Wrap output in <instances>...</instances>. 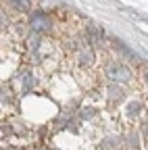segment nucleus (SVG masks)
I'll list each match as a JSON object with an SVG mask.
<instances>
[{"label":"nucleus","mask_w":148,"mask_h":150,"mask_svg":"<svg viewBox=\"0 0 148 150\" xmlns=\"http://www.w3.org/2000/svg\"><path fill=\"white\" fill-rule=\"evenodd\" d=\"M106 75L113 81H127L129 79V69L123 67V65H110V67H106Z\"/></svg>","instance_id":"f257e3e1"},{"label":"nucleus","mask_w":148,"mask_h":150,"mask_svg":"<svg viewBox=\"0 0 148 150\" xmlns=\"http://www.w3.org/2000/svg\"><path fill=\"white\" fill-rule=\"evenodd\" d=\"M50 25H52V21L46 13H33L31 15V27L35 31H46V29H50Z\"/></svg>","instance_id":"f03ea898"},{"label":"nucleus","mask_w":148,"mask_h":150,"mask_svg":"<svg viewBox=\"0 0 148 150\" xmlns=\"http://www.w3.org/2000/svg\"><path fill=\"white\" fill-rule=\"evenodd\" d=\"M8 4L15 11H29L31 8V0H8Z\"/></svg>","instance_id":"7ed1b4c3"},{"label":"nucleus","mask_w":148,"mask_h":150,"mask_svg":"<svg viewBox=\"0 0 148 150\" xmlns=\"http://www.w3.org/2000/svg\"><path fill=\"white\" fill-rule=\"evenodd\" d=\"M79 59H81V63H84V65H88V63L94 61V54H92V50H84Z\"/></svg>","instance_id":"20e7f679"},{"label":"nucleus","mask_w":148,"mask_h":150,"mask_svg":"<svg viewBox=\"0 0 148 150\" xmlns=\"http://www.w3.org/2000/svg\"><path fill=\"white\" fill-rule=\"evenodd\" d=\"M146 81H148V73H146Z\"/></svg>","instance_id":"39448f33"}]
</instances>
